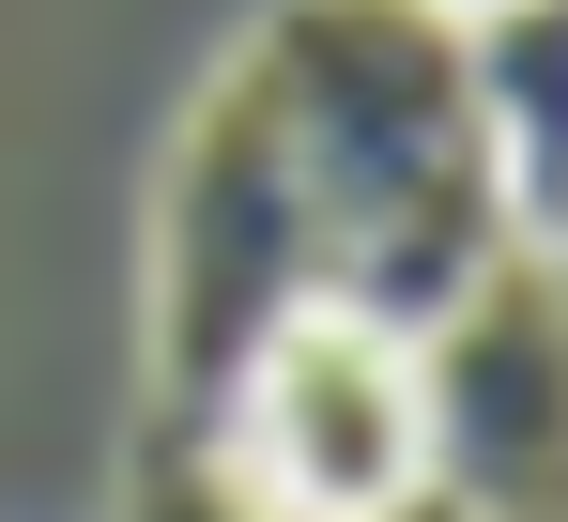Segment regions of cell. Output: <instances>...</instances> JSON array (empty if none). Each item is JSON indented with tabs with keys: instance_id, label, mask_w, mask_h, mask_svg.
Returning a JSON list of instances; mask_svg holds the SVG:
<instances>
[{
	"instance_id": "obj_1",
	"label": "cell",
	"mask_w": 568,
	"mask_h": 522,
	"mask_svg": "<svg viewBox=\"0 0 568 522\" xmlns=\"http://www.w3.org/2000/svg\"><path fill=\"white\" fill-rule=\"evenodd\" d=\"M246 78H262L277 154L307 184L323 292L415 339L476 261L507 247L476 78H462V16L446 0H262Z\"/></svg>"
},
{
	"instance_id": "obj_2",
	"label": "cell",
	"mask_w": 568,
	"mask_h": 522,
	"mask_svg": "<svg viewBox=\"0 0 568 522\" xmlns=\"http://www.w3.org/2000/svg\"><path fill=\"white\" fill-rule=\"evenodd\" d=\"M292 308H323V247H307V184L277 154V108L246 78V47L200 78L185 139L154 170V261H139V400L154 445H200L231 369L277 339Z\"/></svg>"
},
{
	"instance_id": "obj_3",
	"label": "cell",
	"mask_w": 568,
	"mask_h": 522,
	"mask_svg": "<svg viewBox=\"0 0 568 522\" xmlns=\"http://www.w3.org/2000/svg\"><path fill=\"white\" fill-rule=\"evenodd\" d=\"M200 461L231 476L246 522H415L430 508V431H415V339L369 308H292L231 369Z\"/></svg>"
},
{
	"instance_id": "obj_4",
	"label": "cell",
	"mask_w": 568,
	"mask_h": 522,
	"mask_svg": "<svg viewBox=\"0 0 568 522\" xmlns=\"http://www.w3.org/2000/svg\"><path fill=\"white\" fill-rule=\"evenodd\" d=\"M415 431L446 522H568V261L491 247L415 323Z\"/></svg>"
},
{
	"instance_id": "obj_5",
	"label": "cell",
	"mask_w": 568,
	"mask_h": 522,
	"mask_svg": "<svg viewBox=\"0 0 568 522\" xmlns=\"http://www.w3.org/2000/svg\"><path fill=\"white\" fill-rule=\"evenodd\" d=\"M462 78H476V139H491L507 247L568 261V0H476L462 16Z\"/></svg>"
},
{
	"instance_id": "obj_6",
	"label": "cell",
	"mask_w": 568,
	"mask_h": 522,
	"mask_svg": "<svg viewBox=\"0 0 568 522\" xmlns=\"http://www.w3.org/2000/svg\"><path fill=\"white\" fill-rule=\"evenodd\" d=\"M446 16H476V0H446Z\"/></svg>"
}]
</instances>
